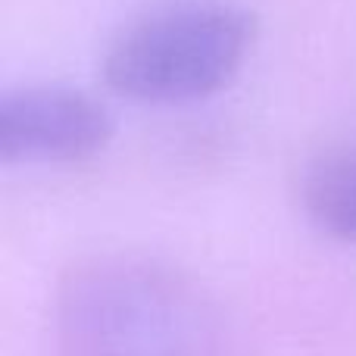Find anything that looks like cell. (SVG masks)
Masks as SVG:
<instances>
[{
	"label": "cell",
	"instance_id": "7a4b0ae2",
	"mask_svg": "<svg viewBox=\"0 0 356 356\" xmlns=\"http://www.w3.org/2000/svg\"><path fill=\"white\" fill-rule=\"evenodd\" d=\"M253 44L257 19L244 6L184 0L125 25L106 47L100 75L131 104H194L238 79Z\"/></svg>",
	"mask_w": 356,
	"mask_h": 356
},
{
	"label": "cell",
	"instance_id": "277c9868",
	"mask_svg": "<svg viewBox=\"0 0 356 356\" xmlns=\"http://www.w3.org/2000/svg\"><path fill=\"white\" fill-rule=\"evenodd\" d=\"M300 207L316 232L356 247V144L322 150L303 166Z\"/></svg>",
	"mask_w": 356,
	"mask_h": 356
},
{
	"label": "cell",
	"instance_id": "6da1fadb",
	"mask_svg": "<svg viewBox=\"0 0 356 356\" xmlns=\"http://www.w3.org/2000/svg\"><path fill=\"white\" fill-rule=\"evenodd\" d=\"M60 356H228L213 297L160 259L106 253L75 263L54 294Z\"/></svg>",
	"mask_w": 356,
	"mask_h": 356
},
{
	"label": "cell",
	"instance_id": "3957f363",
	"mask_svg": "<svg viewBox=\"0 0 356 356\" xmlns=\"http://www.w3.org/2000/svg\"><path fill=\"white\" fill-rule=\"evenodd\" d=\"M116 119L88 91L66 85H29L0 100V156L25 166L85 163L104 154Z\"/></svg>",
	"mask_w": 356,
	"mask_h": 356
}]
</instances>
